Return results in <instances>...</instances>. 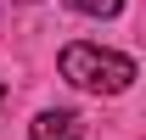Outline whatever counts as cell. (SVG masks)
<instances>
[{
  "label": "cell",
  "mask_w": 146,
  "mask_h": 140,
  "mask_svg": "<svg viewBox=\"0 0 146 140\" xmlns=\"http://www.w3.org/2000/svg\"><path fill=\"white\" fill-rule=\"evenodd\" d=\"M28 140H84V118L68 112V106H45L28 123Z\"/></svg>",
  "instance_id": "7a4b0ae2"
},
{
  "label": "cell",
  "mask_w": 146,
  "mask_h": 140,
  "mask_svg": "<svg viewBox=\"0 0 146 140\" xmlns=\"http://www.w3.org/2000/svg\"><path fill=\"white\" fill-rule=\"evenodd\" d=\"M73 11H84V17H118L124 11V0H68Z\"/></svg>",
  "instance_id": "3957f363"
},
{
  "label": "cell",
  "mask_w": 146,
  "mask_h": 140,
  "mask_svg": "<svg viewBox=\"0 0 146 140\" xmlns=\"http://www.w3.org/2000/svg\"><path fill=\"white\" fill-rule=\"evenodd\" d=\"M0 106H6V84H0Z\"/></svg>",
  "instance_id": "277c9868"
},
{
  "label": "cell",
  "mask_w": 146,
  "mask_h": 140,
  "mask_svg": "<svg viewBox=\"0 0 146 140\" xmlns=\"http://www.w3.org/2000/svg\"><path fill=\"white\" fill-rule=\"evenodd\" d=\"M62 79L79 90H90V95H124L135 84V62L124 51H107V45H90V39H79L62 51Z\"/></svg>",
  "instance_id": "6da1fadb"
}]
</instances>
